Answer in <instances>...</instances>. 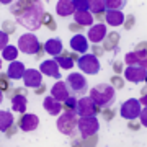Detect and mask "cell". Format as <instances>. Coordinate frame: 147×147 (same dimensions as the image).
<instances>
[{
    "instance_id": "3957f363",
    "label": "cell",
    "mask_w": 147,
    "mask_h": 147,
    "mask_svg": "<svg viewBox=\"0 0 147 147\" xmlns=\"http://www.w3.org/2000/svg\"><path fill=\"white\" fill-rule=\"evenodd\" d=\"M77 121H79V118L74 111H65L64 115L59 116L57 129L65 136H74V134H77Z\"/></svg>"
},
{
    "instance_id": "e575fe53",
    "label": "cell",
    "mask_w": 147,
    "mask_h": 147,
    "mask_svg": "<svg viewBox=\"0 0 147 147\" xmlns=\"http://www.w3.org/2000/svg\"><path fill=\"white\" fill-rule=\"evenodd\" d=\"M139 118H141V124H144V127L147 126V108H141V113H139Z\"/></svg>"
},
{
    "instance_id": "d6986e66",
    "label": "cell",
    "mask_w": 147,
    "mask_h": 147,
    "mask_svg": "<svg viewBox=\"0 0 147 147\" xmlns=\"http://www.w3.org/2000/svg\"><path fill=\"white\" fill-rule=\"evenodd\" d=\"M70 47H72V51L75 53H80V54H85L88 51V42H87V38L84 34H75V36L70 39Z\"/></svg>"
},
{
    "instance_id": "603a6c76",
    "label": "cell",
    "mask_w": 147,
    "mask_h": 147,
    "mask_svg": "<svg viewBox=\"0 0 147 147\" xmlns=\"http://www.w3.org/2000/svg\"><path fill=\"white\" fill-rule=\"evenodd\" d=\"M26 105H28V100L25 95H15V96H11V108H13V111L25 113L26 111Z\"/></svg>"
},
{
    "instance_id": "ac0fdd59",
    "label": "cell",
    "mask_w": 147,
    "mask_h": 147,
    "mask_svg": "<svg viewBox=\"0 0 147 147\" xmlns=\"http://www.w3.org/2000/svg\"><path fill=\"white\" fill-rule=\"evenodd\" d=\"M62 41L59 39V38H53V39H47L44 42V51H46L49 56H54V57H57L59 54L62 53Z\"/></svg>"
},
{
    "instance_id": "6da1fadb",
    "label": "cell",
    "mask_w": 147,
    "mask_h": 147,
    "mask_svg": "<svg viewBox=\"0 0 147 147\" xmlns=\"http://www.w3.org/2000/svg\"><path fill=\"white\" fill-rule=\"evenodd\" d=\"M44 18V7L41 2H31V5L26 10H23L20 15H16V21L26 30H39Z\"/></svg>"
},
{
    "instance_id": "d4e9b609",
    "label": "cell",
    "mask_w": 147,
    "mask_h": 147,
    "mask_svg": "<svg viewBox=\"0 0 147 147\" xmlns=\"http://www.w3.org/2000/svg\"><path fill=\"white\" fill-rule=\"evenodd\" d=\"M105 20L108 25H111V26H119V25H123L124 23V15L121 13V11H106L105 15Z\"/></svg>"
},
{
    "instance_id": "836d02e7",
    "label": "cell",
    "mask_w": 147,
    "mask_h": 147,
    "mask_svg": "<svg viewBox=\"0 0 147 147\" xmlns=\"http://www.w3.org/2000/svg\"><path fill=\"white\" fill-rule=\"evenodd\" d=\"M7 46H8V34L0 30V51H3Z\"/></svg>"
},
{
    "instance_id": "8d00e7d4",
    "label": "cell",
    "mask_w": 147,
    "mask_h": 147,
    "mask_svg": "<svg viewBox=\"0 0 147 147\" xmlns=\"http://www.w3.org/2000/svg\"><path fill=\"white\" fill-rule=\"evenodd\" d=\"M111 82H115V87H118V88H121V87H123V80H121L119 77H113V79H111Z\"/></svg>"
},
{
    "instance_id": "5bb4252c",
    "label": "cell",
    "mask_w": 147,
    "mask_h": 147,
    "mask_svg": "<svg viewBox=\"0 0 147 147\" xmlns=\"http://www.w3.org/2000/svg\"><path fill=\"white\" fill-rule=\"evenodd\" d=\"M39 72L47 75V77H54V79H61V70H59V65L56 64L54 59H49V61H44L39 65Z\"/></svg>"
},
{
    "instance_id": "5b68a950",
    "label": "cell",
    "mask_w": 147,
    "mask_h": 147,
    "mask_svg": "<svg viewBox=\"0 0 147 147\" xmlns=\"http://www.w3.org/2000/svg\"><path fill=\"white\" fill-rule=\"evenodd\" d=\"M77 129H79L80 136L84 139L85 137H92L98 132L100 123L95 116H84V118H79V121H77Z\"/></svg>"
},
{
    "instance_id": "d6a6232c",
    "label": "cell",
    "mask_w": 147,
    "mask_h": 147,
    "mask_svg": "<svg viewBox=\"0 0 147 147\" xmlns=\"http://www.w3.org/2000/svg\"><path fill=\"white\" fill-rule=\"evenodd\" d=\"M30 5H31V2H16V3H13V7H11V11H13L15 15H20L21 11L26 10Z\"/></svg>"
},
{
    "instance_id": "2e32d148",
    "label": "cell",
    "mask_w": 147,
    "mask_h": 147,
    "mask_svg": "<svg viewBox=\"0 0 147 147\" xmlns=\"http://www.w3.org/2000/svg\"><path fill=\"white\" fill-rule=\"evenodd\" d=\"M25 70H26L25 64L20 62V61H13V62H10V65L7 69V77L11 80H20V79H23Z\"/></svg>"
},
{
    "instance_id": "f1b7e54d",
    "label": "cell",
    "mask_w": 147,
    "mask_h": 147,
    "mask_svg": "<svg viewBox=\"0 0 147 147\" xmlns=\"http://www.w3.org/2000/svg\"><path fill=\"white\" fill-rule=\"evenodd\" d=\"M90 3V8L92 13H96V15H100L101 11H105V0H88Z\"/></svg>"
},
{
    "instance_id": "ab89813d",
    "label": "cell",
    "mask_w": 147,
    "mask_h": 147,
    "mask_svg": "<svg viewBox=\"0 0 147 147\" xmlns=\"http://www.w3.org/2000/svg\"><path fill=\"white\" fill-rule=\"evenodd\" d=\"M0 69H2V59H0Z\"/></svg>"
},
{
    "instance_id": "9c48e42d",
    "label": "cell",
    "mask_w": 147,
    "mask_h": 147,
    "mask_svg": "<svg viewBox=\"0 0 147 147\" xmlns=\"http://www.w3.org/2000/svg\"><path fill=\"white\" fill-rule=\"evenodd\" d=\"M79 67L82 72L88 74V75H96L100 72V62L95 54H85L82 57H79Z\"/></svg>"
},
{
    "instance_id": "83f0119b",
    "label": "cell",
    "mask_w": 147,
    "mask_h": 147,
    "mask_svg": "<svg viewBox=\"0 0 147 147\" xmlns=\"http://www.w3.org/2000/svg\"><path fill=\"white\" fill-rule=\"evenodd\" d=\"M2 56H3V59H7V61H10V62H13L16 57H18V47H15V46H8L2 51Z\"/></svg>"
},
{
    "instance_id": "4fadbf2b",
    "label": "cell",
    "mask_w": 147,
    "mask_h": 147,
    "mask_svg": "<svg viewBox=\"0 0 147 147\" xmlns=\"http://www.w3.org/2000/svg\"><path fill=\"white\" fill-rule=\"evenodd\" d=\"M124 77L129 82H134V84H141L144 82L147 77V69L144 67H127L124 69Z\"/></svg>"
},
{
    "instance_id": "484cf974",
    "label": "cell",
    "mask_w": 147,
    "mask_h": 147,
    "mask_svg": "<svg viewBox=\"0 0 147 147\" xmlns=\"http://www.w3.org/2000/svg\"><path fill=\"white\" fill-rule=\"evenodd\" d=\"M54 61H56V64H57L59 67H62V69H72L74 67V59L69 54L57 56V57H54Z\"/></svg>"
},
{
    "instance_id": "9a60e30c",
    "label": "cell",
    "mask_w": 147,
    "mask_h": 147,
    "mask_svg": "<svg viewBox=\"0 0 147 147\" xmlns=\"http://www.w3.org/2000/svg\"><path fill=\"white\" fill-rule=\"evenodd\" d=\"M106 38V26L103 23H96V25H92L88 30V39L92 42H101Z\"/></svg>"
},
{
    "instance_id": "52a82bcc",
    "label": "cell",
    "mask_w": 147,
    "mask_h": 147,
    "mask_svg": "<svg viewBox=\"0 0 147 147\" xmlns=\"http://www.w3.org/2000/svg\"><path fill=\"white\" fill-rule=\"evenodd\" d=\"M124 62L127 64V67H147L146 62V42L136 47L134 53H129L124 56Z\"/></svg>"
},
{
    "instance_id": "7402d4cb",
    "label": "cell",
    "mask_w": 147,
    "mask_h": 147,
    "mask_svg": "<svg viewBox=\"0 0 147 147\" xmlns=\"http://www.w3.org/2000/svg\"><path fill=\"white\" fill-rule=\"evenodd\" d=\"M56 11L57 15L61 16H70L75 13V8H74V2L72 0H59L57 5H56Z\"/></svg>"
},
{
    "instance_id": "1f68e13d",
    "label": "cell",
    "mask_w": 147,
    "mask_h": 147,
    "mask_svg": "<svg viewBox=\"0 0 147 147\" xmlns=\"http://www.w3.org/2000/svg\"><path fill=\"white\" fill-rule=\"evenodd\" d=\"M119 41V34L118 33H111L110 36H108V42L105 44V49L106 51H111V49H115L116 42Z\"/></svg>"
},
{
    "instance_id": "277c9868",
    "label": "cell",
    "mask_w": 147,
    "mask_h": 147,
    "mask_svg": "<svg viewBox=\"0 0 147 147\" xmlns=\"http://www.w3.org/2000/svg\"><path fill=\"white\" fill-rule=\"evenodd\" d=\"M18 51H21L23 54H30V56L38 54L41 51V44L33 33H25L18 39Z\"/></svg>"
},
{
    "instance_id": "74e56055",
    "label": "cell",
    "mask_w": 147,
    "mask_h": 147,
    "mask_svg": "<svg viewBox=\"0 0 147 147\" xmlns=\"http://www.w3.org/2000/svg\"><path fill=\"white\" fill-rule=\"evenodd\" d=\"M5 87H7L5 77H3V75H0V90H2V88H5Z\"/></svg>"
},
{
    "instance_id": "8992f818",
    "label": "cell",
    "mask_w": 147,
    "mask_h": 147,
    "mask_svg": "<svg viewBox=\"0 0 147 147\" xmlns=\"http://www.w3.org/2000/svg\"><path fill=\"white\" fill-rule=\"evenodd\" d=\"M65 87H67L69 93L72 96L77 95H84L87 92V80L82 74H70L67 79H65Z\"/></svg>"
},
{
    "instance_id": "cb8c5ba5",
    "label": "cell",
    "mask_w": 147,
    "mask_h": 147,
    "mask_svg": "<svg viewBox=\"0 0 147 147\" xmlns=\"http://www.w3.org/2000/svg\"><path fill=\"white\" fill-rule=\"evenodd\" d=\"M13 126V115L10 111L0 110V132H7Z\"/></svg>"
},
{
    "instance_id": "f35d334b",
    "label": "cell",
    "mask_w": 147,
    "mask_h": 147,
    "mask_svg": "<svg viewBox=\"0 0 147 147\" xmlns=\"http://www.w3.org/2000/svg\"><path fill=\"white\" fill-rule=\"evenodd\" d=\"M3 98H5V95H3V92L0 90V105H2V101H3Z\"/></svg>"
},
{
    "instance_id": "d590c367",
    "label": "cell",
    "mask_w": 147,
    "mask_h": 147,
    "mask_svg": "<svg viewBox=\"0 0 147 147\" xmlns=\"http://www.w3.org/2000/svg\"><path fill=\"white\" fill-rule=\"evenodd\" d=\"M42 23H46V25L51 28V30H54V28H56V23H54L51 18H49V15H44V18H42Z\"/></svg>"
},
{
    "instance_id": "44dd1931",
    "label": "cell",
    "mask_w": 147,
    "mask_h": 147,
    "mask_svg": "<svg viewBox=\"0 0 147 147\" xmlns=\"http://www.w3.org/2000/svg\"><path fill=\"white\" fill-rule=\"evenodd\" d=\"M95 16H92L90 11H75L74 13V21L79 26H92Z\"/></svg>"
},
{
    "instance_id": "ba28073f",
    "label": "cell",
    "mask_w": 147,
    "mask_h": 147,
    "mask_svg": "<svg viewBox=\"0 0 147 147\" xmlns=\"http://www.w3.org/2000/svg\"><path fill=\"white\" fill-rule=\"evenodd\" d=\"M98 111H100V108L95 105L90 96H82L80 100H77L75 115L80 116V118H84V116H96Z\"/></svg>"
},
{
    "instance_id": "7c38bea8",
    "label": "cell",
    "mask_w": 147,
    "mask_h": 147,
    "mask_svg": "<svg viewBox=\"0 0 147 147\" xmlns=\"http://www.w3.org/2000/svg\"><path fill=\"white\" fill-rule=\"evenodd\" d=\"M18 126H20L21 131L31 132V131H34V129L39 126V118H38L36 115L26 113V115H23L20 119H18Z\"/></svg>"
},
{
    "instance_id": "4316f807",
    "label": "cell",
    "mask_w": 147,
    "mask_h": 147,
    "mask_svg": "<svg viewBox=\"0 0 147 147\" xmlns=\"http://www.w3.org/2000/svg\"><path fill=\"white\" fill-rule=\"evenodd\" d=\"M126 5L124 0H105V8L108 11H121V8Z\"/></svg>"
},
{
    "instance_id": "30bf717a",
    "label": "cell",
    "mask_w": 147,
    "mask_h": 147,
    "mask_svg": "<svg viewBox=\"0 0 147 147\" xmlns=\"http://www.w3.org/2000/svg\"><path fill=\"white\" fill-rule=\"evenodd\" d=\"M141 103L136 100V98H129V100H126L123 105H121L119 108V115L124 118V119H136L137 116H139V113H141Z\"/></svg>"
},
{
    "instance_id": "f546056e",
    "label": "cell",
    "mask_w": 147,
    "mask_h": 147,
    "mask_svg": "<svg viewBox=\"0 0 147 147\" xmlns=\"http://www.w3.org/2000/svg\"><path fill=\"white\" fill-rule=\"evenodd\" d=\"M64 105H62V110H65V111H74L75 113V106H77V98L75 96H69L65 101H62Z\"/></svg>"
},
{
    "instance_id": "4dcf8cb0",
    "label": "cell",
    "mask_w": 147,
    "mask_h": 147,
    "mask_svg": "<svg viewBox=\"0 0 147 147\" xmlns=\"http://www.w3.org/2000/svg\"><path fill=\"white\" fill-rule=\"evenodd\" d=\"M72 2H74L75 11H88V8H90L88 0H72Z\"/></svg>"
},
{
    "instance_id": "7a4b0ae2",
    "label": "cell",
    "mask_w": 147,
    "mask_h": 147,
    "mask_svg": "<svg viewBox=\"0 0 147 147\" xmlns=\"http://www.w3.org/2000/svg\"><path fill=\"white\" fill-rule=\"evenodd\" d=\"M115 87L110 84H100L96 85V87H93L92 88V92H90V98L93 100V103L98 108H108V106L115 101Z\"/></svg>"
},
{
    "instance_id": "8fae6325",
    "label": "cell",
    "mask_w": 147,
    "mask_h": 147,
    "mask_svg": "<svg viewBox=\"0 0 147 147\" xmlns=\"http://www.w3.org/2000/svg\"><path fill=\"white\" fill-rule=\"evenodd\" d=\"M23 82H25V87L39 88L42 85V74L36 69H26L25 75H23Z\"/></svg>"
},
{
    "instance_id": "e0dca14e",
    "label": "cell",
    "mask_w": 147,
    "mask_h": 147,
    "mask_svg": "<svg viewBox=\"0 0 147 147\" xmlns=\"http://www.w3.org/2000/svg\"><path fill=\"white\" fill-rule=\"evenodd\" d=\"M51 96L53 98H56L57 101H65L70 96V93H69L67 87H65V82H57V84L53 85V88H51Z\"/></svg>"
},
{
    "instance_id": "ffe728a7",
    "label": "cell",
    "mask_w": 147,
    "mask_h": 147,
    "mask_svg": "<svg viewBox=\"0 0 147 147\" xmlns=\"http://www.w3.org/2000/svg\"><path fill=\"white\" fill-rule=\"evenodd\" d=\"M42 106H44V110H46L49 115H53V116H57L59 113L62 111V103L57 101L56 98H53V96H46Z\"/></svg>"
}]
</instances>
